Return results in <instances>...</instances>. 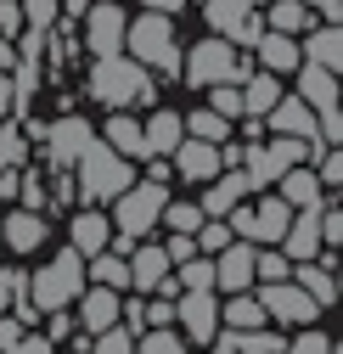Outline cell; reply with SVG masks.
<instances>
[{
	"instance_id": "cell-1",
	"label": "cell",
	"mask_w": 343,
	"mask_h": 354,
	"mask_svg": "<svg viewBox=\"0 0 343 354\" xmlns=\"http://www.w3.org/2000/svg\"><path fill=\"white\" fill-rule=\"evenodd\" d=\"M163 203H169V186L163 180H130L118 197H113V231H118V242H107V248H118V253H130L152 225H158V214H163Z\"/></svg>"
},
{
	"instance_id": "cell-2",
	"label": "cell",
	"mask_w": 343,
	"mask_h": 354,
	"mask_svg": "<svg viewBox=\"0 0 343 354\" xmlns=\"http://www.w3.org/2000/svg\"><path fill=\"white\" fill-rule=\"evenodd\" d=\"M130 180H136L130 158H118L107 141H91V147L79 152V163H73V186H79L84 203H113Z\"/></svg>"
},
{
	"instance_id": "cell-3",
	"label": "cell",
	"mask_w": 343,
	"mask_h": 354,
	"mask_svg": "<svg viewBox=\"0 0 343 354\" xmlns=\"http://www.w3.org/2000/svg\"><path fill=\"white\" fill-rule=\"evenodd\" d=\"M91 96L102 107H136V102H152V73L141 62H124L118 51L113 57H96L91 62Z\"/></svg>"
},
{
	"instance_id": "cell-4",
	"label": "cell",
	"mask_w": 343,
	"mask_h": 354,
	"mask_svg": "<svg viewBox=\"0 0 343 354\" xmlns=\"http://www.w3.org/2000/svg\"><path fill=\"white\" fill-rule=\"evenodd\" d=\"M321 152V141H293V136H270V141H253V147H242V174H248V186L253 192H265V186H276L281 174L293 169V163H304V158H315Z\"/></svg>"
},
{
	"instance_id": "cell-5",
	"label": "cell",
	"mask_w": 343,
	"mask_h": 354,
	"mask_svg": "<svg viewBox=\"0 0 343 354\" xmlns=\"http://www.w3.org/2000/svg\"><path fill=\"white\" fill-rule=\"evenodd\" d=\"M180 73H186V84H197V91H208V84H242L253 68L237 57V46L231 39H220V34H208L203 46H192L186 51V62H180Z\"/></svg>"
},
{
	"instance_id": "cell-6",
	"label": "cell",
	"mask_w": 343,
	"mask_h": 354,
	"mask_svg": "<svg viewBox=\"0 0 343 354\" xmlns=\"http://www.w3.org/2000/svg\"><path fill=\"white\" fill-rule=\"evenodd\" d=\"M124 46L136 62L158 73H180V46H175V28H169V12H147L136 23H124Z\"/></svg>"
},
{
	"instance_id": "cell-7",
	"label": "cell",
	"mask_w": 343,
	"mask_h": 354,
	"mask_svg": "<svg viewBox=\"0 0 343 354\" xmlns=\"http://www.w3.org/2000/svg\"><path fill=\"white\" fill-rule=\"evenodd\" d=\"M84 287V259L73 248H62L39 276H28V304L39 309V315H51V309H68Z\"/></svg>"
},
{
	"instance_id": "cell-8",
	"label": "cell",
	"mask_w": 343,
	"mask_h": 354,
	"mask_svg": "<svg viewBox=\"0 0 343 354\" xmlns=\"http://www.w3.org/2000/svg\"><path fill=\"white\" fill-rule=\"evenodd\" d=\"M259 6H265V0H203V17H208V28L220 34V39H231V46L242 51V46H253L259 28H265Z\"/></svg>"
},
{
	"instance_id": "cell-9",
	"label": "cell",
	"mask_w": 343,
	"mask_h": 354,
	"mask_svg": "<svg viewBox=\"0 0 343 354\" xmlns=\"http://www.w3.org/2000/svg\"><path fill=\"white\" fill-rule=\"evenodd\" d=\"M175 326H180L192 343H214V332H220V298H214V287H186V292H175Z\"/></svg>"
},
{
	"instance_id": "cell-10",
	"label": "cell",
	"mask_w": 343,
	"mask_h": 354,
	"mask_svg": "<svg viewBox=\"0 0 343 354\" xmlns=\"http://www.w3.org/2000/svg\"><path fill=\"white\" fill-rule=\"evenodd\" d=\"M259 304H265V315H276L287 326H315V315H321V304L298 287L293 276L287 281H259Z\"/></svg>"
},
{
	"instance_id": "cell-11",
	"label": "cell",
	"mask_w": 343,
	"mask_h": 354,
	"mask_svg": "<svg viewBox=\"0 0 343 354\" xmlns=\"http://www.w3.org/2000/svg\"><path fill=\"white\" fill-rule=\"evenodd\" d=\"M96 141V129H91V118H57V124H46V158L57 163V169H73L79 163V152Z\"/></svg>"
},
{
	"instance_id": "cell-12",
	"label": "cell",
	"mask_w": 343,
	"mask_h": 354,
	"mask_svg": "<svg viewBox=\"0 0 343 354\" xmlns=\"http://www.w3.org/2000/svg\"><path fill=\"white\" fill-rule=\"evenodd\" d=\"M84 46H91L96 57H113V51H124V23H130V17H124L118 6H113V0H102V6H84Z\"/></svg>"
},
{
	"instance_id": "cell-13",
	"label": "cell",
	"mask_w": 343,
	"mask_h": 354,
	"mask_svg": "<svg viewBox=\"0 0 343 354\" xmlns=\"http://www.w3.org/2000/svg\"><path fill=\"white\" fill-rule=\"evenodd\" d=\"M259 124H270V136L321 141V129H315V107H310V102H298V96H276V107H270ZM321 147H326V141H321Z\"/></svg>"
},
{
	"instance_id": "cell-14",
	"label": "cell",
	"mask_w": 343,
	"mask_h": 354,
	"mask_svg": "<svg viewBox=\"0 0 343 354\" xmlns=\"http://www.w3.org/2000/svg\"><path fill=\"white\" fill-rule=\"evenodd\" d=\"M214 287H225V292H242V287H253V242L231 236L220 253H214Z\"/></svg>"
},
{
	"instance_id": "cell-15",
	"label": "cell",
	"mask_w": 343,
	"mask_h": 354,
	"mask_svg": "<svg viewBox=\"0 0 343 354\" xmlns=\"http://www.w3.org/2000/svg\"><path fill=\"white\" fill-rule=\"evenodd\" d=\"M124 259H130V287H136V292H158V287L169 281V270H175L169 253H163V242H136Z\"/></svg>"
},
{
	"instance_id": "cell-16",
	"label": "cell",
	"mask_w": 343,
	"mask_h": 354,
	"mask_svg": "<svg viewBox=\"0 0 343 354\" xmlns=\"http://www.w3.org/2000/svg\"><path fill=\"white\" fill-rule=\"evenodd\" d=\"M169 163H175L180 180H214V174H220V147L197 141V136H180V147L169 152Z\"/></svg>"
},
{
	"instance_id": "cell-17",
	"label": "cell",
	"mask_w": 343,
	"mask_h": 354,
	"mask_svg": "<svg viewBox=\"0 0 343 354\" xmlns=\"http://www.w3.org/2000/svg\"><path fill=\"white\" fill-rule=\"evenodd\" d=\"M107 242H113V219L96 214V203H91V208H79V214H73V225H68V248H73L79 259H91V253H102Z\"/></svg>"
},
{
	"instance_id": "cell-18",
	"label": "cell",
	"mask_w": 343,
	"mask_h": 354,
	"mask_svg": "<svg viewBox=\"0 0 343 354\" xmlns=\"http://www.w3.org/2000/svg\"><path fill=\"white\" fill-rule=\"evenodd\" d=\"M0 242H6L12 253H39L46 248V214H34V208H17L0 219Z\"/></svg>"
},
{
	"instance_id": "cell-19",
	"label": "cell",
	"mask_w": 343,
	"mask_h": 354,
	"mask_svg": "<svg viewBox=\"0 0 343 354\" xmlns=\"http://www.w3.org/2000/svg\"><path fill=\"white\" fill-rule=\"evenodd\" d=\"M73 304H79V326H84V332L118 326V292H113V287H96V281H84Z\"/></svg>"
},
{
	"instance_id": "cell-20",
	"label": "cell",
	"mask_w": 343,
	"mask_h": 354,
	"mask_svg": "<svg viewBox=\"0 0 343 354\" xmlns=\"http://www.w3.org/2000/svg\"><path fill=\"white\" fill-rule=\"evenodd\" d=\"M248 192H253V186H248V174H242V169H220V174H214V186L203 192V203H197V208H203V219H225V214H231V203H242Z\"/></svg>"
},
{
	"instance_id": "cell-21",
	"label": "cell",
	"mask_w": 343,
	"mask_h": 354,
	"mask_svg": "<svg viewBox=\"0 0 343 354\" xmlns=\"http://www.w3.org/2000/svg\"><path fill=\"white\" fill-rule=\"evenodd\" d=\"M276 197L287 203V208H321L326 203V186L315 180V169H304V163H293L281 180H276Z\"/></svg>"
},
{
	"instance_id": "cell-22",
	"label": "cell",
	"mask_w": 343,
	"mask_h": 354,
	"mask_svg": "<svg viewBox=\"0 0 343 354\" xmlns=\"http://www.w3.org/2000/svg\"><path fill=\"white\" fill-rule=\"evenodd\" d=\"M298 62H315V68H343V34L337 23H321V28H304V46H298Z\"/></svg>"
},
{
	"instance_id": "cell-23",
	"label": "cell",
	"mask_w": 343,
	"mask_h": 354,
	"mask_svg": "<svg viewBox=\"0 0 343 354\" xmlns=\"http://www.w3.org/2000/svg\"><path fill=\"white\" fill-rule=\"evenodd\" d=\"M180 136H186V124H180V113H169V107H158L147 124H141V141H147V158H169L180 147Z\"/></svg>"
},
{
	"instance_id": "cell-24",
	"label": "cell",
	"mask_w": 343,
	"mask_h": 354,
	"mask_svg": "<svg viewBox=\"0 0 343 354\" xmlns=\"http://www.w3.org/2000/svg\"><path fill=\"white\" fill-rule=\"evenodd\" d=\"M298 102H310L315 113L321 107H337V73L332 68H315V62H298Z\"/></svg>"
},
{
	"instance_id": "cell-25",
	"label": "cell",
	"mask_w": 343,
	"mask_h": 354,
	"mask_svg": "<svg viewBox=\"0 0 343 354\" xmlns=\"http://www.w3.org/2000/svg\"><path fill=\"white\" fill-rule=\"evenodd\" d=\"M253 51H259V68H265V73H293V68H298V39H293V34L259 28Z\"/></svg>"
},
{
	"instance_id": "cell-26",
	"label": "cell",
	"mask_w": 343,
	"mask_h": 354,
	"mask_svg": "<svg viewBox=\"0 0 343 354\" xmlns=\"http://www.w3.org/2000/svg\"><path fill=\"white\" fill-rule=\"evenodd\" d=\"M281 96V73H265V68H253L242 79V118H265Z\"/></svg>"
},
{
	"instance_id": "cell-27",
	"label": "cell",
	"mask_w": 343,
	"mask_h": 354,
	"mask_svg": "<svg viewBox=\"0 0 343 354\" xmlns=\"http://www.w3.org/2000/svg\"><path fill=\"white\" fill-rule=\"evenodd\" d=\"M293 281L304 287L321 309H332V304H337V276L326 270V264H315V259H298V264H293Z\"/></svg>"
},
{
	"instance_id": "cell-28",
	"label": "cell",
	"mask_w": 343,
	"mask_h": 354,
	"mask_svg": "<svg viewBox=\"0 0 343 354\" xmlns=\"http://www.w3.org/2000/svg\"><path fill=\"white\" fill-rule=\"evenodd\" d=\"M102 141L118 152V158H147V141H141V124L130 118V113H113L107 118V129H102Z\"/></svg>"
},
{
	"instance_id": "cell-29",
	"label": "cell",
	"mask_w": 343,
	"mask_h": 354,
	"mask_svg": "<svg viewBox=\"0 0 343 354\" xmlns=\"http://www.w3.org/2000/svg\"><path fill=\"white\" fill-rule=\"evenodd\" d=\"M270 315H265V304H259V292H231L225 298V309H220V326H237V332H248V326H265Z\"/></svg>"
},
{
	"instance_id": "cell-30",
	"label": "cell",
	"mask_w": 343,
	"mask_h": 354,
	"mask_svg": "<svg viewBox=\"0 0 343 354\" xmlns=\"http://www.w3.org/2000/svg\"><path fill=\"white\" fill-rule=\"evenodd\" d=\"M287 219H293V208H287L281 197H265L259 208H253V231H248V242H281Z\"/></svg>"
},
{
	"instance_id": "cell-31",
	"label": "cell",
	"mask_w": 343,
	"mask_h": 354,
	"mask_svg": "<svg viewBox=\"0 0 343 354\" xmlns=\"http://www.w3.org/2000/svg\"><path fill=\"white\" fill-rule=\"evenodd\" d=\"M214 337H220V332H214ZM220 343H231L237 354H281V348H287V337H281V332H265V326H248V332L225 326Z\"/></svg>"
},
{
	"instance_id": "cell-32",
	"label": "cell",
	"mask_w": 343,
	"mask_h": 354,
	"mask_svg": "<svg viewBox=\"0 0 343 354\" xmlns=\"http://www.w3.org/2000/svg\"><path fill=\"white\" fill-rule=\"evenodd\" d=\"M84 281H96V287H130V259H124L118 248H102V253H91V276Z\"/></svg>"
},
{
	"instance_id": "cell-33",
	"label": "cell",
	"mask_w": 343,
	"mask_h": 354,
	"mask_svg": "<svg viewBox=\"0 0 343 354\" xmlns=\"http://www.w3.org/2000/svg\"><path fill=\"white\" fill-rule=\"evenodd\" d=\"M265 17H270L265 28H276V34H304V28H315V12L304 6V0H270Z\"/></svg>"
},
{
	"instance_id": "cell-34",
	"label": "cell",
	"mask_w": 343,
	"mask_h": 354,
	"mask_svg": "<svg viewBox=\"0 0 343 354\" xmlns=\"http://www.w3.org/2000/svg\"><path fill=\"white\" fill-rule=\"evenodd\" d=\"M186 136H197V141H214V147H220V141H231V118H220L214 107H197V113L186 118Z\"/></svg>"
},
{
	"instance_id": "cell-35",
	"label": "cell",
	"mask_w": 343,
	"mask_h": 354,
	"mask_svg": "<svg viewBox=\"0 0 343 354\" xmlns=\"http://www.w3.org/2000/svg\"><path fill=\"white\" fill-rule=\"evenodd\" d=\"M287 276H293V259H287L276 242H270L265 253L253 248V281H287Z\"/></svg>"
},
{
	"instance_id": "cell-36",
	"label": "cell",
	"mask_w": 343,
	"mask_h": 354,
	"mask_svg": "<svg viewBox=\"0 0 343 354\" xmlns=\"http://www.w3.org/2000/svg\"><path fill=\"white\" fill-rule=\"evenodd\" d=\"M84 354H136V337L118 332V326H102V332H91V348Z\"/></svg>"
},
{
	"instance_id": "cell-37",
	"label": "cell",
	"mask_w": 343,
	"mask_h": 354,
	"mask_svg": "<svg viewBox=\"0 0 343 354\" xmlns=\"http://www.w3.org/2000/svg\"><path fill=\"white\" fill-rule=\"evenodd\" d=\"M141 354H192V348H186V337H180L175 326H152V332L141 337Z\"/></svg>"
},
{
	"instance_id": "cell-38",
	"label": "cell",
	"mask_w": 343,
	"mask_h": 354,
	"mask_svg": "<svg viewBox=\"0 0 343 354\" xmlns=\"http://www.w3.org/2000/svg\"><path fill=\"white\" fill-rule=\"evenodd\" d=\"M158 219H163L169 231H186V236H192V231L203 225V208H197V203H163V214H158Z\"/></svg>"
},
{
	"instance_id": "cell-39",
	"label": "cell",
	"mask_w": 343,
	"mask_h": 354,
	"mask_svg": "<svg viewBox=\"0 0 343 354\" xmlns=\"http://www.w3.org/2000/svg\"><path fill=\"white\" fill-rule=\"evenodd\" d=\"M28 158V141H23V129L17 124H0V169H17Z\"/></svg>"
},
{
	"instance_id": "cell-40",
	"label": "cell",
	"mask_w": 343,
	"mask_h": 354,
	"mask_svg": "<svg viewBox=\"0 0 343 354\" xmlns=\"http://www.w3.org/2000/svg\"><path fill=\"white\" fill-rule=\"evenodd\" d=\"M208 107L220 118H242V84H208Z\"/></svg>"
},
{
	"instance_id": "cell-41",
	"label": "cell",
	"mask_w": 343,
	"mask_h": 354,
	"mask_svg": "<svg viewBox=\"0 0 343 354\" xmlns=\"http://www.w3.org/2000/svg\"><path fill=\"white\" fill-rule=\"evenodd\" d=\"M192 236H197V253H208V259H214V253H220V248L231 242V225H225V219H203V225H197Z\"/></svg>"
},
{
	"instance_id": "cell-42",
	"label": "cell",
	"mask_w": 343,
	"mask_h": 354,
	"mask_svg": "<svg viewBox=\"0 0 343 354\" xmlns=\"http://www.w3.org/2000/svg\"><path fill=\"white\" fill-rule=\"evenodd\" d=\"M175 287H214V259L192 253V259L180 264V281H175Z\"/></svg>"
},
{
	"instance_id": "cell-43",
	"label": "cell",
	"mask_w": 343,
	"mask_h": 354,
	"mask_svg": "<svg viewBox=\"0 0 343 354\" xmlns=\"http://www.w3.org/2000/svg\"><path fill=\"white\" fill-rule=\"evenodd\" d=\"M17 197H23V208H34V214H46V208H51V197H46V186H39V174H34V169L17 174Z\"/></svg>"
},
{
	"instance_id": "cell-44",
	"label": "cell",
	"mask_w": 343,
	"mask_h": 354,
	"mask_svg": "<svg viewBox=\"0 0 343 354\" xmlns=\"http://www.w3.org/2000/svg\"><path fill=\"white\" fill-rule=\"evenodd\" d=\"M281 354H337V343H332L326 332H298V337H293Z\"/></svg>"
},
{
	"instance_id": "cell-45",
	"label": "cell",
	"mask_w": 343,
	"mask_h": 354,
	"mask_svg": "<svg viewBox=\"0 0 343 354\" xmlns=\"http://www.w3.org/2000/svg\"><path fill=\"white\" fill-rule=\"evenodd\" d=\"M17 6H23V17L34 23V34H46L51 17H57V0H17Z\"/></svg>"
},
{
	"instance_id": "cell-46",
	"label": "cell",
	"mask_w": 343,
	"mask_h": 354,
	"mask_svg": "<svg viewBox=\"0 0 343 354\" xmlns=\"http://www.w3.org/2000/svg\"><path fill=\"white\" fill-rule=\"evenodd\" d=\"M141 315H147V326H175V298L158 292L152 304H141Z\"/></svg>"
},
{
	"instance_id": "cell-47",
	"label": "cell",
	"mask_w": 343,
	"mask_h": 354,
	"mask_svg": "<svg viewBox=\"0 0 343 354\" xmlns=\"http://www.w3.org/2000/svg\"><path fill=\"white\" fill-rule=\"evenodd\" d=\"M343 242V214L332 203H321V248H337Z\"/></svg>"
},
{
	"instance_id": "cell-48",
	"label": "cell",
	"mask_w": 343,
	"mask_h": 354,
	"mask_svg": "<svg viewBox=\"0 0 343 354\" xmlns=\"http://www.w3.org/2000/svg\"><path fill=\"white\" fill-rule=\"evenodd\" d=\"M315 158H321V174H315V180H321V186H326V192H332V186H337V180H343V158H337V152H332V147H321V152H315Z\"/></svg>"
},
{
	"instance_id": "cell-49",
	"label": "cell",
	"mask_w": 343,
	"mask_h": 354,
	"mask_svg": "<svg viewBox=\"0 0 343 354\" xmlns=\"http://www.w3.org/2000/svg\"><path fill=\"white\" fill-rule=\"evenodd\" d=\"M17 23H23V6H17V0H0V34H17Z\"/></svg>"
},
{
	"instance_id": "cell-50",
	"label": "cell",
	"mask_w": 343,
	"mask_h": 354,
	"mask_svg": "<svg viewBox=\"0 0 343 354\" xmlns=\"http://www.w3.org/2000/svg\"><path fill=\"white\" fill-rule=\"evenodd\" d=\"M12 354H51V337H34V332H23Z\"/></svg>"
},
{
	"instance_id": "cell-51",
	"label": "cell",
	"mask_w": 343,
	"mask_h": 354,
	"mask_svg": "<svg viewBox=\"0 0 343 354\" xmlns=\"http://www.w3.org/2000/svg\"><path fill=\"white\" fill-rule=\"evenodd\" d=\"M17 337H23V321H0V354H12Z\"/></svg>"
},
{
	"instance_id": "cell-52",
	"label": "cell",
	"mask_w": 343,
	"mask_h": 354,
	"mask_svg": "<svg viewBox=\"0 0 343 354\" xmlns=\"http://www.w3.org/2000/svg\"><path fill=\"white\" fill-rule=\"evenodd\" d=\"M51 343H62V337H73V321L62 315V309H51V332H46Z\"/></svg>"
},
{
	"instance_id": "cell-53",
	"label": "cell",
	"mask_w": 343,
	"mask_h": 354,
	"mask_svg": "<svg viewBox=\"0 0 343 354\" xmlns=\"http://www.w3.org/2000/svg\"><path fill=\"white\" fill-rule=\"evenodd\" d=\"M304 6H310V12H321L326 23H337V17H343V0H304Z\"/></svg>"
},
{
	"instance_id": "cell-54",
	"label": "cell",
	"mask_w": 343,
	"mask_h": 354,
	"mask_svg": "<svg viewBox=\"0 0 343 354\" xmlns=\"http://www.w3.org/2000/svg\"><path fill=\"white\" fill-rule=\"evenodd\" d=\"M141 6H147V12H180L186 0H141Z\"/></svg>"
},
{
	"instance_id": "cell-55",
	"label": "cell",
	"mask_w": 343,
	"mask_h": 354,
	"mask_svg": "<svg viewBox=\"0 0 343 354\" xmlns=\"http://www.w3.org/2000/svg\"><path fill=\"white\" fill-rule=\"evenodd\" d=\"M84 6H91V0H62V12H68V17H84Z\"/></svg>"
},
{
	"instance_id": "cell-56",
	"label": "cell",
	"mask_w": 343,
	"mask_h": 354,
	"mask_svg": "<svg viewBox=\"0 0 343 354\" xmlns=\"http://www.w3.org/2000/svg\"><path fill=\"white\" fill-rule=\"evenodd\" d=\"M214 354H237V348H231V343H220V337H214Z\"/></svg>"
},
{
	"instance_id": "cell-57",
	"label": "cell",
	"mask_w": 343,
	"mask_h": 354,
	"mask_svg": "<svg viewBox=\"0 0 343 354\" xmlns=\"http://www.w3.org/2000/svg\"><path fill=\"white\" fill-rule=\"evenodd\" d=\"M79 354H84V348H79Z\"/></svg>"
}]
</instances>
